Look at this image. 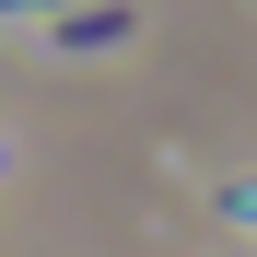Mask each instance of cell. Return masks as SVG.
<instances>
[{
	"instance_id": "obj_1",
	"label": "cell",
	"mask_w": 257,
	"mask_h": 257,
	"mask_svg": "<svg viewBox=\"0 0 257 257\" xmlns=\"http://www.w3.org/2000/svg\"><path fill=\"white\" fill-rule=\"evenodd\" d=\"M128 24H141L128 0H94V12H59V47H70V59H94V47H117Z\"/></svg>"
},
{
	"instance_id": "obj_2",
	"label": "cell",
	"mask_w": 257,
	"mask_h": 257,
	"mask_svg": "<svg viewBox=\"0 0 257 257\" xmlns=\"http://www.w3.org/2000/svg\"><path fill=\"white\" fill-rule=\"evenodd\" d=\"M0 12H59V0H0Z\"/></svg>"
}]
</instances>
